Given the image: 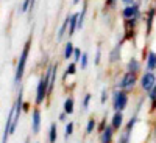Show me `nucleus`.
Listing matches in <instances>:
<instances>
[{
    "label": "nucleus",
    "instance_id": "1",
    "mask_svg": "<svg viewBox=\"0 0 156 143\" xmlns=\"http://www.w3.org/2000/svg\"><path fill=\"white\" fill-rule=\"evenodd\" d=\"M50 69L51 66L47 67L45 73L41 75V78H39L37 81V86H36V95H34V104L36 107L42 106L44 101L48 98V80H50Z\"/></svg>",
    "mask_w": 156,
    "mask_h": 143
},
{
    "label": "nucleus",
    "instance_id": "2",
    "mask_svg": "<svg viewBox=\"0 0 156 143\" xmlns=\"http://www.w3.org/2000/svg\"><path fill=\"white\" fill-rule=\"evenodd\" d=\"M31 36L27 39L23 48H22V53L19 56V61H17V66H16V73H14V84H19L23 78V73H25V66H27V59H28V55H30V50H31Z\"/></svg>",
    "mask_w": 156,
    "mask_h": 143
},
{
    "label": "nucleus",
    "instance_id": "3",
    "mask_svg": "<svg viewBox=\"0 0 156 143\" xmlns=\"http://www.w3.org/2000/svg\"><path fill=\"white\" fill-rule=\"evenodd\" d=\"M129 103V94L122 89H114L111 94V107L114 112H125Z\"/></svg>",
    "mask_w": 156,
    "mask_h": 143
},
{
    "label": "nucleus",
    "instance_id": "4",
    "mask_svg": "<svg viewBox=\"0 0 156 143\" xmlns=\"http://www.w3.org/2000/svg\"><path fill=\"white\" fill-rule=\"evenodd\" d=\"M137 84H139V75L125 72V73L120 76V80H119V83H117L115 89H122V90H125V92L131 94L133 90L136 89Z\"/></svg>",
    "mask_w": 156,
    "mask_h": 143
},
{
    "label": "nucleus",
    "instance_id": "5",
    "mask_svg": "<svg viewBox=\"0 0 156 143\" xmlns=\"http://www.w3.org/2000/svg\"><path fill=\"white\" fill-rule=\"evenodd\" d=\"M154 84H156V72L145 70L144 73L139 75V87L144 94H148Z\"/></svg>",
    "mask_w": 156,
    "mask_h": 143
},
{
    "label": "nucleus",
    "instance_id": "6",
    "mask_svg": "<svg viewBox=\"0 0 156 143\" xmlns=\"http://www.w3.org/2000/svg\"><path fill=\"white\" fill-rule=\"evenodd\" d=\"M120 16L123 20H129V19H144V16H142V11H140V0H136V2L133 5H129V6H123L122 12H120Z\"/></svg>",
    "mask_w": 156,
    "mask_h": 143
},
{
    "label": "nucleus",
    "instance_id": "7",
    "mask_svg": "<svg viewBox=\"0 0 156 143\" xmlns=\"http://www.w3.org/2000/svg\"><path fill=\"white\" fill-rule=\"evenodd\" d=\"M154 19H156V8H154V5L153 6H150L145 12H144V20L145 22V36L148 37L150 36V33H151V30H153V22H154Z\"/></svg>",
    "mask_w": 156,
    "mask_h": 143
},
{
    "label": "nucleus",
    "instance_id": "8",
    "mask_svg": "<svg viewBox=\"0 0 156 143\" xmlns=\"http://www.w3.org/2000/svg\"><path fill=\"white\" fill-rule=\"evenodd\" d=\"M41 124H42V115H41V109L34 107L31 111V134L37 135L41 132Z\"/></svg>",
    "mask_w": 156,
    "mask_h": 143
},
{
    "label": "nucleus",
    "instance_id": "9",
    "mask_svg": "<svg viewBox=\"0 0 156 143\" xmlns=\"http://www.w3.org/2000/svg\"><path fill=\"white\" fill-rule=\"evenodd\" d=\"M109 126L115 132H120L125 126V114L123 112H114L111 120H109Z\"/></svg>",
    "mask_w": 156,
    "mask_h": 143
},
{
    "label": "nucleus",
    "instance_id": "10",
    "mask_svg": "<svg viewBox=\"0 0 156 143\" xmlns=\"http://www.w3.org/2000/svg\"><path fill=\"white\" fill-rule=\"evenodd\" d=\"M140 70H142V64L137 58L131 56L126 64H125V72H129V73H134V75H140Z\"/></svg>",
    "mask_w": 156,
    "mask_h": 143
},
{
    "label": "nucleus",
    "instance_id": "11",
    "mask_svg": "<svg viewBox=\"0 0 156 143\" xmlns=\"http://www.w3.org/2000/svg\"><path fill=\"white\" fill-rule=\"evenodd\" d=\"M115 134H117V132L108 124V126L105 128V131L98 134V141H100V143H114Z\"/></svg>",
    "mask_w": 156,
    "mask_h": 143
},
{
    "label": "nucleus",
    "instance_id": "12",
    "mask_svg": "<svg viewBox=\"0 0 156 143\" xmlns=\"http://www.w3.org/2000/svg\"><path fill=\"white\" fill-rule=\"evenodd\" d=\"M51 69H50V80H48V97H51L55 90V83H56V76H58V62L50 64Z\"/></svg>",
    "mask_w": 156,
    "mask_h": 143
},
{
    "label": "nucleus",
    "instance_id": "13",
    "mask_svg": "<svg viewBox=\"0 0 156 143\" xmlns=\"http://www.w3.org/2000/svg\"><path fill=\"white\" fill-rule=\"evenodd\" d=\"M123 42H125V39L120 41L119 44H115L114 48L111 50V53H109V64H115V62L120 61V58H122V44Z\"/></svg>",
    "mask_w": 156,
    "mask_h": 143
},
{
    "label": "nucleus",
    "instance_id": "14",
    "mask_svg": "<svg viewBox=\"0 0 156 143\" xmlns=\"http://www.w3.org/2000/svg\"><path fill=\"white\" fill-rule=\"evenodd\" d=\"M69 19H70V14H67L66 17H64L62 23H61V27L58 28V33H56V42H61L62 41V37L67 34L69 31Z\"/></svg>",
    "mask_w": 156,
    "mask_h": 143
},
{
    "label": "nucleus",
    "instance_id": "15",
    "mask_svg": "<svg viewBox=\"0 0 156 143\" xmlns=\"http://www.w3.org/2000/svg\"><path fill=\"white\" fill-rule=\"evenodd\" d=\"M137 123H139V114L134 112L131 117H129V120L125 123L123 131H126V132H129V134H133V132H134V129H136V126H137Z\"/></svg>",
    "mask_w": 156,
    "mask_h": 143
},
{
    "label": "nucleus",
    "instance_id": "16",
    "mask_svg": "<svg viewBox=\"0 0 156 143\" xmlns=\"http://www.w3.org/2000/svg\"><path fill=\"white\" fill-rule=\"evenodd\" d=\"M145 69L148 72H156V51L148 50V55L145 59Z\"/></svg>",
    "mask_w": 156,
    "mask_h": 143
},
{
    "label": "nucleus",
    "instance_id": "17",
    "mask_svg": "<svg viewBox=\"0 0 156 143\" xmlns=\"http://www.w3.org/2000/svg\"><path fill=\"white\" fill-rule=\"evenodd\" d=\"M62 112H66L67 115H72L75 112V98L72 95H69L66 100H64V104H62Z\"/></svg>",
    "mask_w": 156,
    "mask_h": 143
},
{
    "label": "nucleus",
    "instance_id": "18",
    "mask_svg": "<svg viewBox=\"0 0 156 143\" xmlns=\"http://www.w3.org/2000/svg\"><path fill=\"white\" fill-rule=\"evenodd\" d=\"M76 22H78V12H72L70 19H69V31H67V36H69V37H72V36L78 31Z\"/></svg>",
    "mask_w": 156,
    "mask_h": 143
},
{
    "label": "nucleus",
    "instance_id": "19",
    "mask_svg": "<svg viewBox=\"0 0 156 143\" xmlns=\"http://www.w3.org/2000/svg\"><path fill=\"white\" fill-rule=\"evenodd\" d=\"M86 14H87V2L83 3L81 11H78V22H76V28H78V30H83L84 20H86Z\"/></svg>",
    "mask_w": 156,
    "mask_h": 143
},
{
    "label": "nucleus",
    "instance_id": "20",
    "mask_svg": "<svg viewBox=\"0 0 156 143\" xmlns=\"http://www.w3.org/2000/svg\"><path fill=\"white\" fill-rule=\"evenodd\" d=\"M95 131H97V120H95V117H89L87 121H86L84 132H86V135H90V134H94Z\"/></svg>",
    "mask_w": 156,
    "mask_h": 143
},
{
    "label": "nucleus",
    "instance_id": "21",
    "mask_svg": "<svg viewBox=\"0 0 156 143\" xmlns=\"http://www.w3.org/2000/svg\"><path fill=\"white\" fill-rule=\"evenodd\" d=\"M73 50H75V45H73V42L69 41L66 42V45H64V53H62V56H64V59L66 61H72V56H73Z\"/></svg>",
    "mask_w": 156,
    "mask_h": 143
},
{
    "label": "nucleus",
    "instance_id": "22",
    "mask_svg": "<svg viewBox=\"0 0 156 143\" xmlns=\"http://www.w3.org/2000/svg\"><path fill=\"white\" fill-rule=\"evenodd\" d=\"M76 70H78V67H76V62L69 61L67 67H66V72H64V75H62V80L66 81L69 76H75V75H76Z\"/></svg>",
    "mask_w": 156,
    "mask_h": 143
},
{
    "label": "nucleus",
    "instance_id": "23",
    "mask_svg": "<svg viewBox=\"0 0 156 143\" xmlns=\"http://www.w3.org/2000/svg\"><path fill=\"white\" fill-rule=\"evenodd\" d=\"M58 140V124L53 121L48 128V143H56Z\"/></svg>",
    "mask_w": 156,
    "mask_h": 143
},
{
    "label": "nucleus",
    "instance_id": "24",
    "mask_svg": "<svg viewBox=\"0 0 156 143\" xmlns=\"http://www.w3.org/2000/svg\"><path fill=\"white\" fill-rule=\"evenodd\" d=\"M73 131H75V123L73 121H67L66 126H64V140H69L73 135Z\"/></svg>",
    "mask_w": 156,
    "mask_h": 143
},
{
    "label": "nucleus",
    "instance_id": "25",
    "mask_svg": "<svg viewBox=\"0 0 156 143\" xmlns=\"http://www.w3.org/2000/svg\"><path fill=\"white\" fill-rule=\"evenodd\" d=\"M131 137H133V134H129V132H126V131H122L119 132V137H117V140H115V143H131Z\"/></svg>",
    "mask_w": 156,
    "mask_h": 143
},
{
    "label": "nucleus",
    "instance_id": "26",
    "mask_svg": "<svg viewBox=\"0 0 156 143\" xmlns=\"http://www.w3.org/2000/svg\"><path fill=\"white\" fill-rule=\"evenodd\" d=\"M78 64H80V69L81 70H86L87 66H89V53L87 51H83V55L80 58V61H78Z\"/></svg>",
    "mask_w": 156,
    "mask_h": 143
},
{
    "label": "nucleus",
    "instance_id": "27",
    "mask_svg": "<svg viewBox=\"0 0 156 143\" xmlns=\"http://www.w3.org/2000/svg\"><path fill=\"white\" fill-rule=\"evenodd\" d=\"M108 124H109L108 117H106V115H103V117H101V120H100V121H97V131H95V132H98V134H100V132H103V131H105V128H106Z\"/></svg>",
    "mask_w": 156,
    "mask_h": 143
},
{
    "label": "nucleus",
    "instance_id": "28",
    "mask_svg": "<svg viewBox=\"0 0 156 143\" xmlns=\"http://www.w3.org/2000/svg\"><path fill=\"white\" fill-rule=\"evenodd\" d=\"M90 101H92V94H90V92L84 94L83 101H81V107H83V111H87V109H89V106H90Z\"/></svg>",
    "mask_w": 156,
    "mask_h": 143
},
{
    "label": "nucleus",
    "instance_id": "29",
    "mask_svg": "<svg viewBox=\"0 0 156 143\" xmlns=\"http://www.w3.org/2000/svg\"><path fill=\"white\" fill-rule=\"evenodd\" d=\"M108 100H109V89L103 87V89H101V94H100V104L105 106Z\"/></svg>",
    "mask_w": 156,
    "mask_h": 143
},
{
    "label": "nucleus",
    "instance_id": "30",
    "mask_svg": "<svg viewBox=\"0 0 156 143\" xmlns=\"http://www.w3.org/2000/svg\"><path fill=\"white\" fill-rule=\"evenodd\" d=\"M100 61H101V45L98 44L97 50H95V59H94V66H100Z\"/></svg>",
    "mask_w": 156,
    "mask_h": 143
},
{
    "label": "nucleus",
    "instance_id": "31",
    "mask_svg": "<svg viewBox=\"0 0 156 143\" xmlns=\"http://www.w3.org/2000/svg\"><path fill=\"white\" fill-rule=\"evenodd\" d=\"M81 55H83V51H81V48H78V47H75V50H73V56H72V61L78 64V61H80Z\"/></svg>",
    "mask_w": 156,
    "mask_h": 143
},
{
    "label": "nucleus",
    "instance_id": "32",
    "mask_svg": "<svg viewBox=\"0 0 156 143\" xmlns=\"http://www.w3.org/2000/svg\"><path fill=\"white\" fill-rule=\"evenodd\" d=\"M147 100H148L150 103H154V101H156V84L151 87V90L147 94Z\"/></svg>",
    "mask_w": 156,
    "mask_h": 143
},
{
    "label": "nucleus",
    "instance_id": "33",
    "mask_svg": "<svg viewBox=\"0 0 156 143\" xmlns=\"http://www.w3.org/2000/svg\"><path fill=\"white\" fill-rule=\"evenodd\" d=\"M117 6V0H105V9H112Z\"/></svg>",
    "mask_w": 156,
    "mask_h": 143
},
{
    "label": "nucleus",
    "instance_id": "34",
    "mask_svg": "<svg viewBox=\"0 0 156 143\" xmlns=\"http://www.w3.org/2000/svg\"><path fill=\"white\" fill-rule=\"evenodd\" d=\"M67 118H69V115L66 112H61L58 115V121H61V123H67Z\"/></svg>",
    "mask_w": 156,
    "mask_h": 143
},
{
    "label": "nucleus",
    "instance_id": "35",
    "mask_svg": "<svg viewBox=\"0 0 156 143\" xmlns=\"http://www.w3.org/2000/svg\"><path fill=\"white\" fill-rule=\"evenodd\" d=\"M120 2H122V5H123V6H129V5H133V3L136 2V0H120Z\"/></svg>",
    "mask_w": 156,
    "mask_h": 143
},
{
    "label": "nucleus",
    "instance_id": "36",
    "mask_svg": "<svg viewBox=\"0 0 156 143\" xmlns=\"http://www.w3.org/2000/svg\"><path fill=\"white\" fill-rule=\"evenodd\" d=\"M28 107H30V106H28V103H23V111H25V112L28 111Z\"/></svg>",
    "mask_w": 156,
    "mask_h": 143
},
{
    "label": "nucleus",
    "instance_id": "37",
    "mask_svg": "<svg viewBox=\"0 0 156 143\" xmlns=\"http://www.w3.org/2000/svg\"><path fill=\"white\" fill-rule=\"evenodd\" d=\"M80 2H81V0H72V3H73V5H78Z\"/></svg>",
    "mask_w": 156,
    "mask_h": 143
},
{
    "label": "nucleus",
    "instance_id": "38",
    "mask_svg": "<svg viewBox=\"0 0 156 143\" xmlns=\"http://www.w3.org/2000/svg\"><path fill=\"white\" fill-rule=\"evenodd\" d=\"M25 143H30V138H27V140H25Z\"/></svg>",
    "mask_w": 156,
    "mask_h": 143
},
{
    "label": "nucleus",
    "instance_id": "39",
    "mask_svg": "<svg viewBox=\"0 0 156 143\" xmlns=\"http://www.w3.org/2000/svg\"><path fill=\"white\" fill-rule=\"evenodd\" d=\"M154 143H156V135H154Z\"/></svg>",
    "mask_w": 156,
    "mask_h": 143
},
{
    "label": "nucleus",
    "instance_id": "40",
    "mask_svg": "<svg viewBox=\"0 0 156 143\" xmlns=\"http://www.w3.org/2000/svg\"><path fill=\"white\" fill-rule=\"evenodd\" d=\"M154 8H156V3H154Z\"/></svg>",
    "mask_w": 156,
    "mask_h": 143
}]
</instances>
